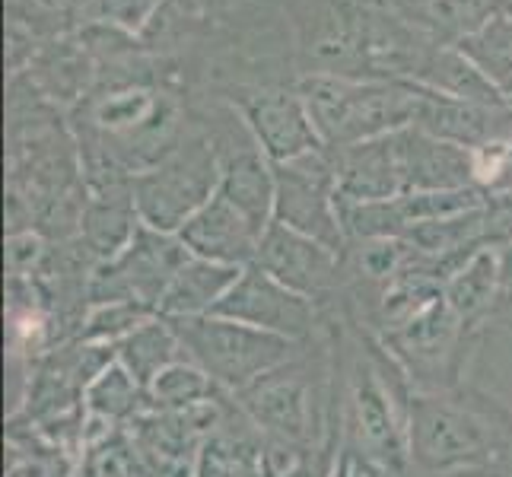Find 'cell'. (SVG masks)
<instances>
[{
  "instance_id": "4",
  "label": "cell",
  "mask_w": 512,
  "mask_h": 477,
  "mask_svg": "<svg viewBox=\"0 0 512 477\" xmlns=\"http://www.w3.org/2000/svg\"><path fill=\"white\" fill-rule=\"evenodd\" d=\"M338 179L319 156H296L274 166V217L280 226L296 229L331 252L344 249L338 220Z\"/></svg>"
},
{
  "instance_id": "17",
  "label": "cell",
  "mask_w": 512,
  "mask_h": 477,
  "mask_svg": "<svg viewBox=\"0 0 512 477\" xmlns=\"http://www.w3.org/2000/svg\"><path fill=\"white\" fill-rule=\"evenodd\" d=\"M207 392H210V385H207L201 369L182 366V363H172L169 369H163L160 379L153 382L156 401L172 404V408H179V404H194L198 398H204Z\"/></svg>"
},
{
  "instance_id": "7",
  "label": "cell",
  "mask_w": 512,
  "mask_h": 477,
  "mask_svg": "<svg viewBox=\"0 0 512 477\" xmlns=\"http://www.w3.org/2000/svg\"><path fill=\"white\" fill-rule=\"evenodd\" d=\"M255 264L264 274H271L277 284H284L287 290L306 299L328 293L338 284V274H341L338 252H331L328 245L280 223H271L264 229Z\"/></svg>"
},
{
  "instance_id": "13",
  "label": "cell",
  "mask_w": 512,
  "mask_h": 477,
  "mask_svg": "<svg viewBox=\"0 0 512 477\" xmlns=\"http://www.w3.org/2000/svg\"><path fill=\"white\" fill-rule=\"evenodd\" d=\"M220 191L233 201L258 229H268L274 207V179L261 166V156L252 147H242L223 159V185Z\"/></svg>"
},
{
  "instance_id": "10",
  "label": "cell",
  "mask_w": 512,
  "mask_h": 477,
  "mask_svg": "<svg viewBox=\"0 0 512 477\" xmlns=\"http://www.w3.org/2000/svg\"><path fill=\"white\" fill-rule=\"evenodd\" d=\"M242 404L261 427L274 430L280 439L306 436V385L296 369L284 373V366H280L249 388H242Z\"/></svg>"
},
{
  "instance_id": "14",
  "label": "cell",
  "mask_w": 512,
  "mask_h": 477,
  "mask_svg": "<svg viewBox=\"0 0 512 477\" xmlns=\"http://www.w3.org/2000/svg\"><path fill=\"white\" fill-rule=\"evenodd\" d=\"M500 296V261L490 252H478L462 271H455L449 287L443 293L446 306L458 315V322L465 328L493 309Z\"/></svg>"
},
{
  "instance_id": "8",
  "label": "cell",
  "mask_w": 512,
  "mask_h": 477,
  "mask_svg": "<svg viewBox=\"0 0 512 477\" xmlns=\"http://www.w3.org/2000/svg\"><path fill=\"white\" fill-rule=\"evenodd\" d=\"M350 427L357 433V455L369 468L382 471L385 477H404V465H408L404 430L392 414V395L369 366H360L357 385H353Z\"/></svg>"
},
{
  "instance_id": "20",
  "label": "cell",
  "mask_w": 512,
  "mask_h": 477,
  "mask_svg": "<svg viewBox=\"0 0 512 477\" xmlns=\"http://www.w3.org/2000/svg\"><path fill=\"white\" fill-rule=\"evenodd\" d=\"M497 185L512 188V153H509V163H506V169H503V175H500V182H497Z\"/></svg>"
},
{
  "instance_id": "9",
  "label": "cell",
  "mask_w": 512,
  "mask_h": 477,
  "mask_svg": "<svg viewBox=\"0 0 512 477\" xmlns=\"http://www.w3.org/2000/svg\"><path fill=\"white\" fill-rule=\"evenodd\" d=\"M261 236H264V229H258L245 217L223 191H217L214 198L182 226V242L188 252H194V258L233 264V268L255 264Z\"/></svg>"
},
{
  "instance_id": "12",
  "label": "cell",
  "mask_w": 512,
  "mask_h": 477,
  "mask_svg": "<svg viewBox=\"0 0 512 477\" xmlns=\"http://www.w3.org/2000/svg\"><path fill=\"white\" fill-rule=\"evenodd\" d=\"M249 118L264 150H268L277 163L306 156L315 147L312 125L306 121V115L296 109V102H290L287 96H271V99L255 102L249 109Z\"/></svg>"
},
{
  "instance_id": "16",
  "label": "cell",
  "mask_w": 512,
  "mask_h": 477,
  "mask_svg": "<svg viewBox=\"0 0 512 477\" xmlns=\"http://www.w3.org/2000/svg\"><path fill=\"white\" fill-rule=\"evenodd\" d=\"M150 309L147 303H137V299H125V303H105L86 325L83 338L86 341H121L128 338L131 331L150 322Z\"/></svg>"
},
{
  "instance_id": "1",
  "label": "cell",
  "mask_w": 512,
  "mask_h": 477,
  "mask_svg": "<svg viewBox=\"0 0 512 477\" xmlns=\"http://www.w3.org/2000/svg\"><path fill=\"white\" fill-rule=\"evenodd\" d=\"M172 331L179 334L185 350H191L210 379H217L229 388H249L261 376L274 373L284 363H290L296 341L280 338V334L249 328L239 322H229L220 315L201 318H166Z\"/></svg>"
},
{
  "instance_id": "21",
  "label": "cell",
  "mask_w": 512,
  "mask_h": 477,
  "mask_svg": "<svg viewBox=\"0 0 512 477\" xmlns=\"http://www.w3.org/2000/svg\"><path fill=\"white\" fill-rule=\"evenodd\" d=\"M175 477H188V474H182V471H179V474H175Z\"/></svg>"
},
{
  "instance_id": "3",
  "label": "cell",
  "mask_w": 512,
  "mask_h": 477,
  "mask_svg": "<svg viewBox=\"0 0 512 477\" xmlns=\"http://www.w3.org/2000/svg\"><path fill=\"white\" fill-rule=\"evenodd\" d=\"M217 172L220 169L214 150L204 140H188L160 169L137 182L140 217L156 233L182 229L210 201V191L217 185Z\"/></svg>"
},
{
  "instance_id": "2",
  "label": "cell",
  "mask_w": 512,
  "mask_h": 477,
  "mask_svg": "<svg viewBox=\"0 0 512 477\" xmlns=\"http://www.w3.org/2000/svg\"><path fill=\"white\" fill-rule=\"evenodd\" d=\"M500 449V430L481 414L443 398H414L411 455L430 471L481 465Z\"/></svg>"
},
{
  "instance_id": "11",
  "label": "cell",
  "mask_w": 512,
  "mask_h": 477,
  "mask_svg": "<svg viewBox=\"0 0 512 477\" xmlns=\"http://www.w3.org/2000/svg\"><path fill=\"white\" fill-rule=\"evenodd\" d=\"M242 268L233 264H217L207 258H191L185 268L175 274L169 290L160 299L163 318H201L217 309L220 299L236 284Z\"/></svg>"
},
{
  "instance_id": "18",
  "label": "cell",
  "mask_w": 512,
  "mask_h": 477,
  "mask_svg": "<svg viewBox=\"0 0 512 477\" xmlns=\"http://www.w3.org/2000/svg\"><path fill=\"white\" fill-rule=\"evenodd\" d=\"M90 401H93L96 411L109 414V417L128 414L137 401V382L125 366H109L102 373V379L93 385Z\"/></svg>"
},
{
  "instance_id": "6",
  "label": "cell",
  "mask_w": 512,
  "mask_h": 477,
  "mask_svg": "<svg viewBox=\"0 0 512 477\" xmlns=\"http://www.w3.org/2000/svg\"><path fill=\"white\" fill-rule=\"evenodd\" d=\"M210 315L299 341L312 331V299L277 284L258 264H249Z\"/></svg>"
},
{
  "instance_id": "15",
  "label": "cell",
  "mask_w": 512,
  "mask_h": 477,
  "mask_svg": "<svg viewBox=\"0 0 512 477\" xmlns=\"http://www.w3.org/2000/svg\"><path fill=\"white\" fill-rule=\"evenodd\" d=\"M175 350H182V341L166 318L140 325L137 331L128 334V338L118 341L121 366L134 376L137 385H150L160 379L163 369H169L175 363Z\"/></svg>"
},
{
  "instance_id": "19",
  "label": "cell",
  "mask_w": 512,
  "mask_h": 477,
  "mask_svg": "<svg viewBox=\"0 0 512 477\" xmlns=\"http://www.w3.org/2000/svg\"><path fill=\"white\" fill-rule=\"evenodd\" d=\"M334 477H366V474H363V471H360L357 465H353V462H350V455H347L344 462H341V471L334 474Z\"/></svg>"
},
{
  "instance_id": "5",
  "label": "cell",
  "mask_w": 512,
  "mask_h": 477,
  "mask_svg": "<svg viewBox=\"0 0 512 477\" xmlns=\"http://www.w3.org/2000/svg\"><path fill=\"white\" fill-rule=\"evenodd\" d=\"M185 242H172L163 233L140 226L134 233V242L128 252L121 255L112 268H105L93 287V296L99 303H125V299H137V303L160 306L163 293L175 280L185 264H188Z\"/></svg>"
}]
</instances>
